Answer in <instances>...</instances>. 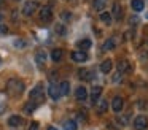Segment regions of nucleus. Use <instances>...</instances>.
<instances>
[{"label":"nucleus","mask_w":148,"mask_h":130,"mask_svg":"<svg viewBox=\"0 0 148 130\" xmlns=\"http://www.w3.org/2000/svg\"><path fill=\"white\" fill-rule=\"evenodd\" d=\"M24 89H26V86H24V82L21 79H18V78L8 79V82H7V94L8 95H11V97H21Z\"/></svg>","instance_id":"obj_1"},{"label":"nucleus","mask_w":148,"mask_h":130,"mask_svg":"<svg viewBox=\"0 0 148 130\" xmlns=\"http://www.w3.org/2000/svg\"><path fill=\"white\" fill-rule=\"evenodd\" d=\"M29 98L34 105H37V106H38L40 103H43V100H45V89H43V84H37L35 87L30 91Z\"/></svg>","instance_id":"obj_2"},{"label":"nucleus","mask_w":148,"mask_h":130,"mask_svg":"<svg viewBox=\"0 0 148 130\" xmlns=\"http://www.w3.org/2000/svg\"><path fill=\"white\" fill-rule=\"evenodd\" d=\"M40 21L42 22H51V19H53V8L49 5H46V6H43L42 10H40Z\"/></svg>","instance_id":"obj_3"},{"label":"nucleus","mask_w":148,"mask_h":130,"mask_svg":"<svg viewBox=\"0 0 148 130\" xmlns=\"http://www.w3.org/2000/svg\"><path fill=\"white\" fill-rule=\"evenodd\" d=\"M37 6H38L37 2H34V0H27V2L24 3V6H23V14L24 16H32L34 11L37 10Z\"/></svg>","instance_id":"obj_4"},{"label":"nucleus","mask_w":148,"mask_h":130,"mask_svg":"<svg viewBox=\"0 0 148 130\" xmlns=\"http://www.w3.org/2000/svg\"><path fill=\"white\" fill-rule=\"evenodd\" d=\"M118 70L121 75H127V73H132V65L127 59H121L118 62Z\"/></svg>","instance_id":"obj_5"},{"label":"nucleus","mask_w":148,"mask_h":130,"mask_svg":"<svg viewBox=\"0 0 148 130\" xmlns=\"http://www.w3.org/2000/svg\"><path fill=\"white\" fill-rule=\"evenodd\" d=\"M48 95L53 98V100H59V97H62V95H61V89H59V84L51 82V84L48 86Z\"/></svg>","instance_id":"obj_6"},{"label":"nucleus","mask_w":148,"mask_h":130,"mask_svg":"<svg viewBox=\"0 0 148 130\" xmlns=\"http://www.w3.org/2000/svg\"><path fill=\"white\" fill-rule=\"evenodd\" d=\"M147 125H148V120H147V117H145L143 114H140V116L135 117V120H134L135 130H145V129H147Z\"/></svg>","instance_id":"obj_7"},{"label":"nucleus","mask_w":148,"mask_h":130,"mask_svg":"<svg viewBox=\"0 0 148 130\" xmlns=\"http://www.w3.org/2000/svg\"><path fill=\"white\" fill-rule=\"evenodd\" d=\"M70 57H72V60H75V62H78V63L88 60V54L84 52V51H72Z\"/></svg>","instance_id":"obj_8"},{"label":"nucleus","mask_w":148,"mask_h":130,"mask_svg":"<svg viewBox=\"0 0 148 130\" xmlns=\"http://www.w3.org/2000/svg\"><path fill=\"white\" fill-rule=\"evenodd\" d=\"M35 62H37V65H38L40 68H43V67H45V63H46V52L43 49H37V52H35Z\"/></svg>","instance_id":"obj_9"},{"label":"nucleus","mask_w":148,"mask_h":130,"mask_svg":"<svg viewBox=\"0 0 148 130\" xmlns=\"http://www.w3.org/2000/svg\"><path fill=\"white\" fill-rule=\"evenodd\" d=\"M75 97H77L78 101H84L88 97V89L84 87V86H80V87H77V91H75Z\"/></svg>","instance_id":"obj_10"},{"label":"nucleus","mask_w":148,"mask_h":130,"mask_svg":"<svg viewBox=\"0 0 148 130\" xmlns=\"http://www.w3.org/2000/svg\"><path fill=\"white\" fill-rule=\"evenodd\" d=\"M23 122H24L23 117L18 116V114H13V116L8 117V125H10V127H19Z\"/></svg>","instance_id":"obj_11"},{"label":"nucleus","mask_w":148,"mask_h":130,"mask_svg":"<svg viewBox=\"0 0 148 130\" xmlns=\"http://www.w3.org/2000/svg\"><path fill=\"white\" fill-rule=\"evenodd\" d=\"M123 106H124V101H123V98L121 97H115L112 100V108H113V111H121L123 110Z\"/></svg>","instance_id":"obj_12"},{"label":"nucleus","mask_w":148,"mask_h":130,"mask_svg":"<svg viewBox=\"0 0 148 130\" xmlns=\"http://www.w3.org/2000/svg\"><path fill=\"white\" fill-rule=\"evenodd\" d=\"M112 68H113L112 59H105L102 63H100V71H102V73H110V71H112Z\"/></svg>","instance_id":"obj_13"},{"label":"nucleus","mask_w":148,"mask_h":130,"mask_svg":"<svg viewBox=\"0 0 148 130\" xmlns=\"http://www.w3.org/2000/svg\"><path fill=\"white\" fill-rule=\"evenodd\" d=\"M100 94H102V87H100V86H99V87H97V86H96V87H92V91H91V101H92L94 105L97 103Z\"/></svg>","instance_id":"obj_14"},{"label":"nucleus","mask_w":148,"mask_h":130,"mask_svg":"<svg viewBox=\"0 0 148 130\" xmlns=\"http://www.w3.org/2000/svg\"><path fill=\"white\" fill-rule=\"evenodd\" d=\"M112 16H115V19H121V16H123V8H121V5H119V3H113Z\"/></svg>","instance_id":"obj_15"},{"label":"nucleus","mask_w":148,"mask_h":130,"mask_svg":"<svg viewBox=\"0 0 148 130\" xmlns=\"http://www.w3.org/2000/svg\"><path fill=\"white\" fill-rule=\"evenodd\" d=\"M131 6H132V10L134 11H142V10L145 8V3H143V0H132L131 2Z\"/></svg>","instance_id":"obj_16"},{"label":"nucleus","mask_w":148,"mask_h":130,"mask_svg":"<svg viewBox=\"0 0 148 130\" xmlns=\"http://www.w3.org/2000/svg\"><path fill=\"white\" fill-rule=\"evenodd\" d=\"M107 110H108V101H107V100H100L99 103H97V114H103Z\"/></svg>","instance_id":"obj_17"},{"label":"nucleus","mask_w":148,"mask_h":130,"mask_svg":"<svg viewBox=\"0 0 148 130\" xmlns=\"http://www.w3.org/2000/svg\"><path fill=\"white\" fill-rule=\"evenodd\" d=\"M62 129L64 130H77L78 127H77V122H75L73 119H69V120H65V122L62 124Z\"/></svg>","instance_id":"obj_18"},{"label":"nucleus","mask_w":148,"mask_h":130,"mask_svg":"<svg viewBox=\"0 0 148 130\" xmlns=\"http://www.w3.org/2000/svg\"><path fill=\"white\" fill-rule=\"evenodd\" d=\"M78 76H80V79H84V81H92V73L89 70H80Z\"/></svg>","instance_id":"obj_19"},{"label":"nucleus","mask_w":148,"mask_h":130,"mask_svg":"<svg viewBox=\"0 0 148 130\" xmlns=\"http://www.w3.org/2000/svg\"><path fill=\"white\" fill-rule=\"evenodd\" d=\"M62 54H64V51L62 49H53L51 51V59L54 60V62H59V60H62Z\"/></svg>","instance_id":"obj_20"},{"label":"nucleus","mask_w":148,"mask_h":130,"mask_svg":"<svg viewBox=\"0 0 148 130\" xmlns=\"http://www.w3.org/2000/svg\"><path fill=\"white\" fill-rule=\"evenodd\" d=\"M91 44H92V43H91V40H89V38H84V40H80V41H78V48H80L81 51L89 49V48H91Z\"/></svg>","instance_id":"obj_21"},{"label":"nucleus","mask_w":148,"mask_h":130,"mask_svg":"<svg viewBox=\"0 0 148 130\" xmlns=\"http://www.w3.org/2000/svg\"><path fill=\"white\" fill-rule=\"evenodd\" d=\"M59 89H61V95H69V92H70V84H69L67 81H62L61 84H59Z\"/></svg>","instance_id":"obj_22"},{"label":"nucleus","mask_w":148,"mask_h":130,"mask_svg":"<svg viewBox=\"0 0 148 130\" xmlns=\"http://www.w3.org/2000/svg\"><path fill=\"white\" fill-rule=\"evenodd\" d=\"M7 110V97L3 94H0V114H3Z\"/></svg>","instance_id":"obj_23"},{"label":"nucleus","mask_w":148,"mask_h":130,"mask_svg":"<svg viewBox=\"0 0 148 130\" xmlns=\"http://www.w3.org/2000/svg\"><path fill=\"white\" fill-rule=\"evenodd\" d=\"M107 2H108V0H94V8H96L97 11H100V10L105 8Z\"/></svg>","instance_id":"obj_24"},{"label":"nucleus","mask_w":148,"mask_h":130,"mask_svg":"<svg viewBox=\"0 0 148 130\" xmlns=\"http://www.w3.org/2000/svg\"><path fill=\"white\" fill-rule=\"evenodd\" d=\"M100 21H102L103 24L110 25V22H112V14H110V13H102V14H100Z\"/></svg>","instance_id":"obj_25"},{"label":"nucleus","mask_w":148,"mask_h":130,"mask_svg":"<svg viewBox=\"0 0 148 130\" xmlns=\"http://www.w3.org/2000/svg\"><path fill=\"white\" fill-rule=\"evenodd\" d=\"M115 48V40L113 38H110V40H107L105 43H103V51H110Z\"/></svg>","instance_id":"obj_26"},{"label":"nucleus","mask_w":148,"mask_h":130,"mask_svg":"<svg viewBox=\"0 0 148 130\" xmlns=\"http://www.w3.org/2000/svg\"><path fill=\"white\" fill-rule=\"evenodd\" d=\"M56 33L65 35V27H64V25H61V24H58V25H56Z\"/></svg>","instance_id":"obj_27"},{"label":"nucleus","mask_w":148,"mask_h":130,"mask_svg":"<svg viewBox=\"0 0 148 130\" xmlns=\"http://www.w3.org/2000/svg\"><path fill=\"white\" fill-rule=\"evenodd\" d=\"M62 19H64V21H70L72 19V14L69 11H62V16H61Z\"/></svg>","instance_id":"obj_28"},{"label":"nucleus","mask_w":148,"mask_h":130,"mask_svg":"<svg viewBox=\"0 0 148 130\" xmlns=\"http://www.w3.org/2000/svg\"><path fill=\"white\" fill-rule=\"evenodd\" d=\"M29 130H38V122H32L29 127Z\"/></svg>","instance_id":"obj_29"},{"label":"nucleus","mask_w":148,"mask_h":130,"mask_svg":"<svg viewBox=\"0 0 148 130\" xmlns=\"http://www.w3.org/2000/svg\"><path fill=\"white\" fill-rule=\"evenodd\" d=\"M48 130H58V129H56V127H53V125H49V127H48Z\"/></svg>","instance_id":"obj_30"},{"label":"nucleus","mask_w":148,"mask_h":130,"mask_svg":"<svg viewBox=\"0 0 148 130\" xmlns=\"http://www.w3.org/2000/svg\"><path fill=\"white\" fill-rule=\"evenodd\" d=\"M69 2H73V3H75V2H77V0H69Z\"/></svg>","instance_id":"obj_31"},{"label":"nucleus","mask_w":148,"mask_h":130,"mask_svg":"<svg viewBox=\"0 0 148 130\" xmlns=\"http://www.w3.org/2000/svg\"><path fill=\"white\" fill-rule=\"evenodd\" d=\"M0 65H2V59H0Z\"/></svg>","instance_id":"obj_32"},{"label":"nucleus","mask_w":148,"mask_h":130,"mask_svg":"<svg viewBox=\"0 0 148 130\" xmlns=\"http://www.w3.org/2000/svg\"><path fill=\"white\" fill-rule=\"evenodd\" d=\"M147 18H148V14H147Z\"/></svg>","instance_id":"obj_33"}]
</instances>
